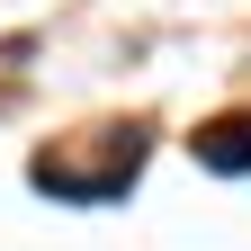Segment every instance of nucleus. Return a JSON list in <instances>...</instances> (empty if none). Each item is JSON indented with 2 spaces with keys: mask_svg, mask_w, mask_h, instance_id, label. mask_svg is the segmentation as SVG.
Segmentation results:
<instances>
[{
  "mask_svg": "<svg viewBox=\"0 0 251 251\" xmlns=\"http://www.w3.org/2000/svg\"><path fill=\"white\" fill-rule=\"evenodd\" d=\"M198 162H206L215 179H251V117H215V126H198Z\"/></svg>",
  "mask_w": 251,
  "mask_h": 251,
  "instance_id": "f257e3e1",
  "label": "nucleus"
}]
</instances>
